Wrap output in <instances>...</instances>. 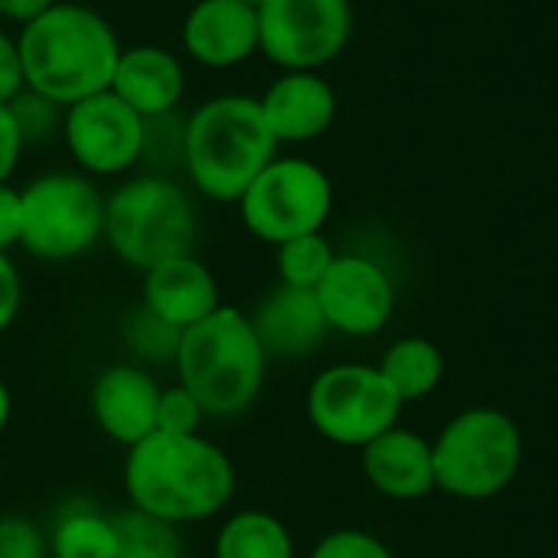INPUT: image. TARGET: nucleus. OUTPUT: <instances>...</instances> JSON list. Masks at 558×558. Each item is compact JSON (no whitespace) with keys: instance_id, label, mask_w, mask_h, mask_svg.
I'll return each mask as SVG.
<instances>
[{"instance_id":"nucleus-1","label":"nucleus","mask_w":558,"mask_h":558,"mask_svg":"<svg viewBox=\"0 0 558 558\" xmlns=\"http://www.w3.org/2000/svg\"><path fill=\"white\" fill-rule=\"evenodd\" d=\"M128 504L173 526H193L219 517L235 494L229 454L199 435L154 432L124 458Z\"/></svg>"},{"instance_id":"nucleus-7","label":"nucleus","mask_w":558,"mask_h":558,"mask_svg":"<svg viewBox=\"0 0 558 558\" xmlns=\"http://www.w3.org/2000/svg\"><path fill=\"white\" fill-rule=\"evenodd\" d=\"M20 248L39 262H72L105 242V193L78 170H56L20 190Z\"/></svg>"},{"instance_id":"nucleus-22","label":"nucleus","mask_w":558,"mask_h":558,"mask_svg":"<svg viewBox=\"0 0 558 558\" xmlns=\"http://www.w3.org/2000/svg\"><path fill=\"white\" fill-rule=\"evenodd\" d=\"M379 373L386 376V383L396 389V396L402 402H412V399H422L432 389H438V383L445 376V360L432 340L405 337L386 350Z\"/></svg>"},{"instance_id":"nucleus-15","label":"nucleus","mask_w":558,"mask_h":558,"mask_svg":"<svg viewBox=\"0 0 558 558\" xmlns=\"http://www.w3.org/2000/svg\"><path fill=\"white\" fill-rule=\"evenodd\" d=\"M219 304H222L219 301V281H216L213 268L203 258H196L193 252L167 258V262L144 271L141 307L150 311L154 317H160L163 324L177 327V330L199 324Z\"/></svg>"},{"instance_id":"nucleus-27","label":"nucleus","mask_w":558,"mask_h":558,"mask_svg":"<svg viewBox=\"0 0 558 558\" xmlns=\"http://www.w3.org/2000/svg\"><path fill=\"white\" fill-rule=\"evenodd\" d=\"M0 558H49L46 530L16 513L0 517Z\"/></svg>"},{"instance_id":"nucleus-9","label":"nucleus","mask_w":558,"mask_h":558,"mask_svg":"<svg viewBox=\"0 0 558 558\" xmlns=\"http://www.w3.org/2000/svg\"><path fill=\"white\" fill-rule=\"evenodd\" d=\"M402 399L386 383L379 366L337 363L307 389V418L333 445L366 448L389 428H396Z\"/></svg>"},{"instance_id":"nucleus-10","label":"nucleus","mask_w":558,"mask_h":558,"mask_svg":"<svg viewBox=\"0 0 558 558\" xmlns=\"http://www.w3.org/2000/svg\"><path fill=\"white\" fill-rule=\"evenodd\" d=\"M353 33L350 0H265L258 7V52L284 72H317Z\"/></svg>"},{"instance_id":"nucleus-20","label":"nucleus","mask_w":558,"mask_h":558,"mask_svg":"<svg viewBox=\"0 0 558 558\" xmlns=\"http://www.w3.org/2000/svg\"><path fill=\"white\" fill-rule=\"evenodd\" d=\"M49 558H118L114 513L88 500H72L56 510L49 530Z\"/></svg>"},{"instance_id":"nucleus-14","label":"nucleus","mask_w":558,"mask_h":558,"mask_svg":"<svg viewBox=\"0 0 558 558\" xmlns=\"http://www.w3.org/2000/svg\"><path fill=\"white\" fill-rule=\"evenodd\" d=\"M183 52L209 69H232L258 52V10L242 0H196L180 29Z\"/></svg>"},{"instance_id":"nucleus-13","label":"nucleus","mask_w":558,"mask_h":558,"mask_svg":"<svg viewBox=\"0 0 558 558\" xmlns=\"http://www.w3.org/2000/svg\"><path fill=\"white\" fill-rule=\"evenodd\" d=\"M163 386L141 363H114L98 373L88 405L92 418L121 448H134L157 432V405Z\"/></svg>"},{"instance_id":"nucleus-3","label":"nucleus","mask_w":558,"mask_h":558,"mask_svg":"<svg viewBox=\"0 0 558 558\" xmlns=\"http://www.w3.org/2000/svg\"><path fill=\"white\" fill-rule=\"evenodd\" d=\"M278 147L258 98L216 95L186 118L180 163L196 193L213 203H239Z\"/></svg>"},{"instance_id":"nucleus-18","label":"nucleus","mask_w":558,"mask_h":558,"mask_svg":"<svg viewBox=\"0 0 558 558\" xmlns=\"http://www.w3.org/2000/svg\"><path fill=\"white\" fill-rule=\"evenodd\" d=\"M248 320L268 360H301L314 353L330 330L317 304V294L307 288L281 284V281L258 301Z\"/></svg>"},{"instance_id":"nucleus-8","label":"nucleus","mask_w":558,"mask_h":558,"mask_svg":"<svg viewBox=\"0 0 558 558\" xmlns=\"http://www.w3.org/2000/svg\"><path fill=\"white\" fill-rule=\"evenodd\" d=\"M235 206L245 229L278 248L288 239L324 229L333 209V186L314 160L275 157Z\"/></svg>"},{"instance_id":"nucleus-5","label":"nucleus","mask_w":558,"mask_h":558,"mask_svg":"<svg viewBox=\"0 0 558 558\" xmlns=\"http://www.w3.org/2000/svg\"><path fill=\"white\" fill-rule=\"evenodd\" d=\"M105 245L111 255L147 271L196 248V209L190 193L160 173H137L105 196Z\"/></svg>"},{"instance_id":"nucleus-28","label":"nucleus","mask_w":558,"mask_h":558,"mask_svg":"<svg viewBox=\"0 0 558 558\" xmlns=\"http://www.w3.org/2000/svg\"><path fill=\"white\" fill-rule=\"evenodd\" d=\"M311 558H396L389 553L386 543H379L376 536L363 533V530H333L327 533Z\"/></svg>"},{"instance_id":"nucleus-33","label":"nucleus","mask_w":558,"mask_h":558,"mask_svg":"<svg viewBox=\"0 0 558 558\" xmlns=\"http://www.w3.org/2000/svg\"><path fill=\"white\" fill-rule=\"evenodd\" d=\"M59 0H0V20L16 23L20 29L33 20H39L46 10H52Z\"/></svg>"},{"instance_id":"nucleus-17","label":"nucleus","mask_w":558,"mask_h":558,"mask_svg":"<svg viewBox=\"0 0 558 558\" xmlns=\"http://www.w3.org/2000/svg\"><path fill=\"white\" fill-rule=\"evenodd\" d=\"M262 114L278 144H304L320 137L337 118V92L317 72H284L258 98Z\"/></svg>"},{"instance_id":"nucleus-21","label":"nucleus","mask_w":558,"mask_h":558,"mask_svg":"<svg viewBox=\"0 0 558 558\" xmlns=\"http://www.w3.org/2000/svg\"><path fill=\"white\" fill-rule=\"evenodd\" d=\"M216 558H294L291 530L265 510L232 513L213 543Z\"/></svg>"},{"instance_id":"nucleus-26","label":"nucleus","mask_w":558,"mask_h":558,"mask_svg":"<svg viewBox=\"0 0 558 558\" xmlns=\"http://www.w3.org/2000/svg\"><path fill=\"white\" fill-rule=\"evenodd\" d=\"M203 422H206L203 405H199L180 383L160 392L157 432H167V435H199Z\"/></svg>"},{"instance_id":"nucleus-29","label":"nucleus","mask_w":558,"mask_h":558,"mask_svg":"<svg viewBox=\"0 0 558 558\" xmlns=\"http://www.w3.org/2000/svg\"><path fill=\"white\" fill-rule=\"evenodd\" d=\"M23 92L26 85H23L20 46L10 33L0 29V105H13Z\"/></svg>"},{"instance_id":"nucleus-19","label":"nucleus","mask_w":558,"mask_h":558,"mask_svg":"<svg viewBox=\"0 0 558 558\" xmlns=\"http://www.w3.org/2000/svg\"><path fill=\"white\" fill-rule=\"evenodd\" d=\"M363 474L392 500H418L435 487L432 445L422 435L396 425L363 448Z\"/></svg>"},{"instance_id":"nucleus-11","label":"nucleus","mask_w":558,"mask_h":558,"mask_svg":"<svg viewBox=\"0 0 558 558\" xmlns=\"http://www.w3.org/2000/svg\"><path fill=\"white\" fill-rule=\"evenodd\" d=\"M62 144L85 177H121L147 150V121L111 88L62 108Z\"/></svg>"},{"instance_id":"nucleus-12","label":"nucleus","mask_w":558,"mask_h":558,"mask_svg":"<svg viewBox=\"0 0 558 558\" xmlns=\"http://www.w3.org/2000/svg\"><path fill=\"white\" fill-rule=\"evenodd\" d=\"M314 294L327 327L347 337L379 333L396 307L389 275L363 255H337Z\"/></svg>"},{"instance_id":"nucleus-6","label":"nucleus","mask_w":558,"mask_h":558,"mask_svg":"<svg viewBox=\"0 0 558 558\" xmlns=\"http://www.w3.org/2000/svg\"><path fill=\"white\" fill-rule=\"evenodd\" d=\"M435 487L461 500H487L510 487L523 461V438L510 415L468 409L432 445Z\"/></svg>"},{"instance_id":"nucleus-34","label":"nucleus","mask_w":558,"mask_h":558,"mask_svg":"<svg viewBox=\"0 0 558 558\" xmlns=\"http://www.w3.org/2000/svg\"><path fill=\"white\" fill-rule=\"evenodd\" d=\"M10 412H13V396H10V386L0 376V435H3V428L10 422Z\"/></svg>"},{"instance_id":"nucleus-35","label":"nucleus","mask_w":558,"mask_h":558,"mask_svg":"<svg viewBox=\"0 0 558 558\" xmlns=\"http://www.w3.org/2000/svg\"><path fill=\"white\" fill-rule=\"evenodd\" d=\"M242 3H248V7H255V10H258V7H262L265 0H242Z\"/></svg>"},{"instance_id":"nucleus-32","label":"nucleus","mask_w":558,"mask_h":558,"mask_svg":"<svg viewBox=\"0 0 558 558\" xmlns=\"http://www.w3.org/2000/svg\"><path fill=\"white\" fill-rule=\"evenodd\" d=\"M20 229H23L20 190L10 183H0V252H10L13 245H20Z\"/></svg>"},{"instance_id":"nucleus-2","label":"nucleus","mask_w":558,"mask_h":558,"mask_svg":"<svg viewBox=\"0 0 558 558\" xmlns=\"http://www.w3.org/2000/svg\"><path fill=\"white\" fill-rule=\"evenodd\" d=\"M26 92L69 108L111 85L121 43L111 23L82 3H56L16 36Z\"/></svg>"},{"instance_id":"nucleus-4","label":"nucleus","mask_w":558,"mask_h":558,"mask_svg":"<svg viewBox=\"0 0 558 558\" xmlns=\"http://www.w3.org/2000/svg\"><path fill=\"white\" fill-rule=\"evenodd\" d=\"M170 366L177 383L203 405L206 418H235L255 405L265 386L268 353L248 314L219 304L180 333Z\"/></svg>"},{"instance_id":"nucleus-25","label":"nucleus","mask_w":558,"mask_h":558,"mask_svg":"<svg viewBox=\"0 0 558 558\" xmlns=\"http://www.w3.org/2000/svg\"><path fill=\"white\" fill-rule=\"evenodd\" d=\"M180 333H183V330L163 324L160 317H154V314L144 311V307H137V314H134V317L128 320V327H124L128 347H131L141 360H147V363H157V360H160V363H173Z\"/></svg>"},{"instance_id":"nucleus-31","label":"nucleus","mask_w":558,"mask_h":558,"mask_svg":"<svg viewBox=\"0 0 558 558\" xmlns=\"http://www.w3.org/2000/svg\"><path fill=\"white\" fill-rule=\"evenodd\" d=\"M23 307V281L7 252H0V333H7Z\"/></svg>"},{"instance_id":"nucleus-24","label":"nucleus","mask_w":558,"mask_h":558,"mask_svg":"<svg viewBox=\"0 0 558 558\" xmlns=\"http://www.w3.org/2000/svg\"><path fill=\"white\" fill-rule=\"evenodd\" d=\"M337 252L327 242L324 232H307L298 239H288L278 245V281L291 284V288H307L314 291L320 284V278L327 275V268L333 265Z\"/></svg>"},{"instance_id":"nucleus-30","label":"nucleus","mask_w":558,"mask_h":558,"mask_svg":"<svg viewBox=\"0 0 558 558\" xmlns=\"http://www.w3.org/2000/svg\"><path fill=\"white\" fill-rule=\"evenodd\" d=\"M23 147H26V141H23V131H20L13 108L0 105V183H10Z\"/></svg>"},{"instance_id":"nucleus-23","label":"nucleus","mask_w":558,"mask_h":558,"mask_svg":"<svg viewBox=\"0 0 558 558\" xmlns=\"http://www.w3.org/2000/svg\"><path fill=\"white\" fill-rule=\"evenodd\" d=\"M118 558H186L180 526L147 517L134 507L114 513Z\"/></svg>"},{"instance_id":"nucleus-16","label":"nucleus","mask_w":558,"mask_h":558,"mask_svg":"<svg viewBox=\"0 0 558 558\" xmlns=\"http://www.w3.org/2000/svg\"><path fill=\"white\" fill-rule=\"evenodd\" d=\"M124 105H131L144 121L170 118L186 92V69L183 59L154 43H141L131 49H121L111 85H108Z\"/></svg>"}]
</instances>
